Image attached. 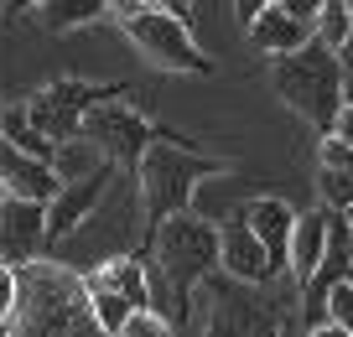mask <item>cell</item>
<instances>
[{
	"label": "cell",
	"mask_w": 353,
	"mask_h": 337,
	"mask_svg": "<svg viewBox=\"0 0 353 337\" xmlns=\"http://www.w3.org/2000/svg\"><path fill=\"white\" fill-rule=\"evenodd\" d=\"M6 322H11L6 337H104L88 316L83 280L47 265L16 270V312Z\"/></svg>",
	"instance_id": "obj_1"
},
{
	"label": "cell",
	"mask_w": 353,
	"mask_h": 337,
	"mask_svg": "<svg viewBox=\"0 0 353 337\" xmlns=\"http://www.w3.org/2000/svg\"><path fill=\"white\" fill-rule=\"evenodd\" d=\"M135 166H141V197H145V218H151V229H156V223H166V218H176V213H188L198 182L208 172H223L213 156H203L192 141H182V135H172V130L156 135Z\"/></svg>",
	"instance_id": "obj_2"
},
{
	"label": "cell",
	"mask_w": 353,
	"mask_h": 337,
	"mask_svg": "<svg viewBox=\"0 0 353 337\" xmlns=\"http://www.w3.org/2000/svg\"><path fill=\"white\" fill-rule=\"evenodd\" d=\"M276 88L301 120H312L322 135H332L338 114L353 104V88H348V78H343L338 57H332L317 37H312L307 47H296V52L276 57Z\"/></svg>",
	"instance_id": "obj_3"
},
{
	"label": "cell",
	"mask_w": 353,
	"mask_h": 337,
	"mask_svg": "<svg viewBox=\"0 0 353 337\" xmlns=\"http://www.w3.org/2000/svg\"><path fill=\"white\" fill-rule=\"evenodd\" d=\"M156 135L161 130H156L151 120H141V114H135L130 104H120V99H104V104H94L83 120H78V141H88L110 166H135Z\"/></svg>",
	"instance_id": "obj_4"
},
{
	"label": "cell",
	"mask_w": 353,
	"mask_h": 337,
	"mask_svg": "<svg viewBox=\"0 0 353 337\" xmlns=\"http://www.w3.org/2000/svg\"><path fill=\"white\" fill-rule=\"evenodd\" d=\"M104 99H120V83H78L73 78V83H52L47 94H37L21 109L47 145H68V141H78V120Z\"/></svg>",
	"instance_id": "obj_5"
},
{
	"label": "cell",
	"mask_w": 353,
	"mask_h": 337,
	"mask_svg": "<svg viewBox=\"0 0 353 337\" xmlns=\"http://www.w3.org/2000/svg\"><path fill=\"white\" fill-rule=\"evenodd\" d=\"M156 254H161L166 280H172L176 296H182L213 260H219V234H213L208 223H198V218L176 213V218H166V223H156Z\"/></svg>",
	"instance_id": "obj_6"
},
{
	"label": "cell",
	"mask_w": 353,
	"mask_h": 337,
	"mask_svg": "<svg viewBox=\"0 0 353 337\" xmlns=\"http://www.w3.org/2000/svg\"><path fill=\"white\" fill-rule=\"evenodd\" d=\"M125 32H130V42L141 47L151 63L172 68V73H208V57H203L198 42H192V26L172 21V16L135 11V16H125Z\"/></svg>",
	"instance_id": "obj_7"
},
{
	"label": "cell",
	"mask_w": 353,
	"mask_h": 337,
	"mask_svg": "<svg viewBox=\"0 0 353 337\" xmlns=\"http://www.w3.org/2000/svg\"><path fill=\"white\" fill-rule=\"evenodd\" d=\"M47 249V203L0 197V265L26 270Z\"/></svg>",
	"instance_id": "obj_8"
},
{
	"label": "cell",
	"mask_w": 353,
	"mask_h": 337,
	"mask_svg": "<svg viewBox=\"0 0 353 337\" xmlns=\"http://www.w3.org/2000/svg\"><path fill=\"white\" fill-rule=\"evenodd\" d=\"M110 182H114V166H99V172H88V176H78V182L57 187V197L47 203V244L68 239V234L99 207V197L110 192Z\"/></svg>",
	"instance_id": "obj_9"
},
{
	"label": "cell",
	"mask_w": 353,
	"mask_h": 337,
	"mask_svg": "<svg viewBox=\"0 0 353 337\" xmlns=\"http://www.w3.org/2000/svg\"><path fill=\"white\" fill-rule=\"evenodd\" d=\"M239 218H244V229L260 239L270 275L286 270V244H291V223H296V213H291L281 197H254V203H244V207H239Z\"/></svg>",
	"instance_id": "obj_10"
},
{
	"label": "cell",
	"mask_w": 353,
	"mask_h": 337,
	"mask_svg": "<svg viewBox=\"0 0 353 337\" xmlns=\"http://www.w3.org/2000/svg\"><path fill=\"white\" fill-rule=\"evenodd\" d=\"M0 192L6 197H26V203H52L57 197V176L47 161H32V156L11 151L0 141Z\"/></svg>",
	"instance_id": "obj_11"
},
{
	"label": "cell",
	"mask_w": 353,
	"mask_h": 337,
	"mask_svg": "<svg viewBox=\"0 0 353 337\" xmlns=\"http://www.w3.org/2000/svg\"><path fill=\"white\" fill-rule=\"evenodd\" d=\"M219 260L229 275H239V280H270V265H265V249L260 239H254L250 229H244V218H223L219 229Z\"/></svg>",
	"instance_id": "obj_12"
},
{
	"label": "cell",
	"mask_w": 353,
	"mask_h": 337,
	"mask_svg": "<svg viewBox=\"0 0 353 337\" xmlns=\"http://www.w3.org/2000/svg\"><path fill=\"white\" fill-rule=\"evenodd\" d=\"M322 249H327V213H296V223H291V244H286V270L296 275V285L312 280V270H317Z\"/></svg>",
	"instance_id": "obj_13"
},
{
	"label": "cell",
	"mask_w": 353,
	"mask_h": 337,
	"mask_svg": "<svg viewBox=\"0 0 353 337\" xmlns=\"http://www.w3.org/2000/svg\"><path fill=\"white\" fill-rule=\"evenodd\" d=\"M250 42L260 47V52H270V57H286V52H296V47L312 42V26L291 21L281 6H265V11L250 21Z\"/></svg>",
	"instance_id": "obj_14"
},
{
	"label": "cell",
	"mask_w": 353,
	"mask_h": 337,
	"mask_svg": "<svg viewBox=\"0 0 353 337\" xmlns=\"http://www.w3.org/2000/svg\"><path fill=\"white\" fill-rule=\"evenodd\" d=\"M88 280H99L104 291H114L130 312H151V280H145V270H141L135 254H114V260H104Z\"/></svg>",
	"instance_id": "obj_15"
},
{
	"label": "cell",
	"mask_w": 353,
	"mask_h": 337,
	"mask_svg": "<svg viewBox=\"0 0 353 337\" xmlns=\"http://www.w3.org/2000/svg\"><path fill=\"white\" fill-rule=\"evenodd\" d=\"M37 11H42V26H47V32H73V26L99 21L110 6H104V0H42Z\"/></svg>",
	"instance_id": "obj_16"
},
{
	"label": "cell",
	"mask_w": 353,
	"mask_h": 337,
	"mask_svg": "<svg viewBox=\"0 0 353 337\" xmlns=\"http://www.w3.org/2000/svg\"><path fill=\"white\" fill-rule=\"evenodd\" d=\"M312 37H317L327 52H343V47L353 42V16H348V0H327L317 11V21H312Z\"/></svg>",
	"instance_id": "obj_17"
},
{
	"label": "cell",
	"mask_w": 353,
	"mask_h": 337,
	"mask_svg": "<svg viewBox=\"0 0 353 337\" xmlns=\"http://www.w3.org/2000/svg\"><path fill=\"white\" fill-rule=\"evenodd\" d=\"M317 187H322V213H348V203H353L348 172H317Z\"/></svg>",
	"instance_id": "obj_18"
},
{
	"label": "cell",
	"mask_w": 353,
	"mask_h": 337,
	"mask_svg": "<svg viewBox=\"0 0 353 337\" xmlns=\"http://www.w3.org/2000/svg\"><path fill=\"white\" fill-rule=\"evenodd\" d=\"M120 337H172V327H166V316H156V312H135L130 322L120 327Z\"/></svg>",
	"instance_id": "obj_19"
},
{
	"label": "cell",
	"mask_w": 353,
	"mask_h": 337,
	"mask_svg": "<svg viewBox=\"0 0 353 337\" xmlns=\"http://www.w3.org/2000/svg\"><path fill=\"white\" fill-rule=\"evenodd\" d=\"M348 161H353V145L338 135H322V172H348Z\"/></svg>",
	"instance_id": "obj_20"
},
{
	"label": "cell",
	"mask_w": 353,
	"mask_h": 337,
	"mask_svg": "<svg viewBox=\"0 0 353 337\" xmlns=\"http://www.w3.org/2000/svg\"><path fill=\"white\" fill-rule=\"evenodd\" d=\"M276 6L291 16V21H307V26H312V21H317V11L327 6V0H276Z\"/></svg>",
	"instance_id": "obj_21"
},
{
	"label": "cell",
	"mask_w": 353,
	"mask_h": 337,
	"mask_svg": "<svg viewBox=\"0 0 353 337\" xmlns=\"http://www.w3.org/2000/svg\"><path fill=\"white\" fill-rule=\"evenodd\" d=\"M145 11H161V16H172V21L188 26L192 21V0H145Z\"/></svg>",
	"instance_id": "obj_22"
},
{
	"label": "cell",
	"mask_w": 353,
	"mask_h": 337,
	"mask_svg": "<svg viewBox=\"0 0 353 337\" xmlns=\"http://www.w3.org/2000/svg\"><path fill=\"white\" fill-rule=\"evenodd\" d=\"M16 312V270L11 265H0V322Z\"/></svg>",
	"instance_id": "obj_23"
},
{
	"label": "cell",
	"mask_w": 353,
	"mask_h": 337,
	"mask_svg": "<svg viewBox=\"0 0 353 337\" xmlns=\"http://www.w3.org/2000/svg\"><path fill=\"white\" fill-rule=\"evenodd\" d=\"M265 6H276V0H239V21H244V26H250V21H254V16H260V11H265Z\"/></svg>",
	"instance_id": "obj_24"
},
{
	"label": "cell",
	"mask_w": 353,
	"mask_h": 337,
	"mask_svg": "<svg viewBox=\"0 0 353 337\" xmlns=\"http://www.w3.org/2000/svg\"><path fill=\"white\" fill-rule=\"evenodd\" d=\"M307 337H348L343 327H317V332H307Z\"/></svg>",
	"instance_id": "obj_25"
},
{
	"label": "cell",
	"mask_w": 353,
	"mask_h": 337,
	"mask_svg": "<svg viewBox=\"0 0 353 337\" xmlns=\"http://www.w3.org/2000/svg\"><path fill=\"white\" fill-rule=\"evenodd\" d=\"M21 6H42V0H21Z\"/></svg>",
	"instance_id": "obj_26"
},
{
	"label": "cell",
	"mask_w": 353,
	"mask_h": 337,
	"mask_svg": "<svg viewBox=\"0 0 353 337\" xmlns=\"http://www.w3.org/2000/svg\"><path fill=\"white\" fill-rule=\"evenodd\" d=\"M0 337H6V327H0Z\"/></svg>",
	"instance_id": "obj_27"
},
{
	"label": "cell",
	"mask_w": 353,
	"mask_h": 337,
	"mask_svg": "<svg viewBox=\"0 0 353 337\" xmlns=\"http://www.w3.org/2000/svg\"><path fill=\"white\" fill-rule=\"evenodd\" d=\"M104 6H110V0H104Z\"/></svg>",
	"instance_id": "obj_28"
},
{
	"label": "cell",
	"mask_w": 353,
	"mask_h": 337,
	"mask_svg": "<svg viewBox=\"0 0 353 337\" xmlns=\"http://www.w3.org/2000/svg\"><path fill=\"white\" fill-rule=\"evenodd\" d=\"M0 327H6V322H0Z\"/></svg>",
	"instance_id": "obj_29"
}]
</instances>
